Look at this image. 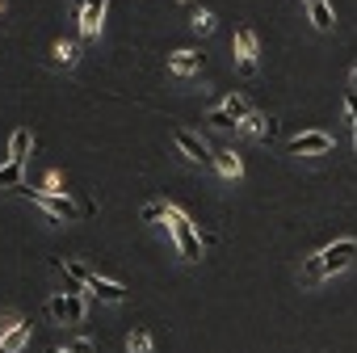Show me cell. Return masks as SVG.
<instances>
[{
    "label": "cell",
    "mask_w": 357,
    "mask_h": 353,
    "mask_svg": "<svg viewBox=\"0 0 357 353\" xmlns=\"http://www.w3.org/2000/svg\"><path fill=\"white\" fill-rule=\"evenodd\" d=\"M353 261H357V240H336V244H328L324 253H315V257L303 265V286H315V282H324L328 273L349 269Z\"/></svg>",
    "instance_id": "1"
},
{
    "label": "cell",
    "mask_w": 357,
    "mask_h": 353,
    "mask_svg": "<svg viewBox=\"0 0 357 353\" xmlns=\"http://www.w3.org/2000/svg\"><path fill=\"white\" fill-rule=\"evenodd\" d=\"M164 219H168V232H172L176 248H181V257H185V261H202V236L194 232V223L185 219V211L168 206V211H164Z\"/></svg>",
    "instance_id": "2"
},
{
    "label": "cell",
    "mask_w": 357,
    "mask_h": 353,
    "mask_svg": "<svg viewBox=\"0 0 357 353\" xmlns=\"http://www.w3.org/2000/svg\"><path fill=\"white\" fill-rule=\"evenodd\" d=\"M17 194H26L30 202H38L47 215H55V219H68V223H76L80 215H84V206H76L68 194H55V190H30V186H13Z\"/></svg>",
    "instance_id": "3"
},
{
    "label": "cell",
    "mask_w": 357,
    "mask_h": 353,
    "mask_svg": "<svg viewBox=\"0 0 357 353\" xmlns=\"http://www.w3.org/2000/svg\"><path fill=\"white\" fill-rule=\"evenodd\" d=\"M68 269L84 282V290H93L97 299H105V303H126V290L118 286V282H109V278H101V273H93L89 265H80V261H68Z\"/></svg>",
    "instance_id": "4"
},
{
    "label": "cell",
    "mask_w": 357,
    "mask_h": 353,
    "mask_svg": "<svg viewBox=\"0 0 357 353\" xmlns=\"http://www.w3.org/2000/svg\"><path fill=\"white\" fill-rule=\"evenodd\" d=\"M47 315L55 320V324H84V299L80 294H55V299H47Z\"/></svg>",
    "instance_id": "5"
},
{
    "label": "cell",
    "mask_w": 357,
    "mask_h": 353,
    "mask_svg": "<svg viewBox=\"0 0 357 353\" xmlns=\"http://www.w3.org/2000/svg\"><path fill=\"white\" fill-rule=\"evenodd\" d=\"M248 114H252V105H248L244 97H236V93H231V97H227L211 118H206V122H211V126H219V130H227V126H240Z\"/></svg>",
    "instance_id": "6"
},
{
    "label": "cell",
    "mask_w": 357,
    "mask_h": 353,
    "mask_svg": "<svg viewBox=\"0 0 357 353\" xmlns=\"http://www.w3.org/2000/svg\"><path fill=\"white\" fill-rule=\"evenodd\" d=\"M257 55H261L257 34H252L248 26H240V30H236V63H240L244 76H257Z\"/></svg>",
    "instance_id": "7"
},
{
    "label": "cell",
    "mask_w": 357,
    "mask_h": 353,
    "mask_svg": "<svg viewBox=\"0 0 357 353\" xmlns=\"http://www.w3.org/2000/svg\"><path fill=\"white\" fill-rule=\"evenodd\" d=\"M286 151H290V156H324V151H332V135H324V130H307V135L290 139Z\"/></svg>",
    "instance_id": "8"
},
{
    "label": "cell",
    "mask_w": 357,
    "mask_h": 353,
    "mask_svg": "<svg viewBox=\"0 0 357 353\" xmlns=\"http://www.w3.org/2000/svg\"><path fill=\"white\" fill-rule=\"evenodd\" d=\"M172 139H176V147H181V151H185L194 164H211V160H215V156H211V147H206V143H202L194 130H176Z\"/></svg>",
    "instance_id": "9"
},
{
    "label": "cell",
    "mask_w": 357,
    "mask_h": 353,
    "mask_svg": "<svg viewBox=\"0 0 357 353\" xmlns=\"http://www.w3.org/2000/svg\"><path fill=\"white\" fill-rule=\"evenodd\" d=\"M26 340H30L26 320H13L9 328H0V353H17V349H26Z\"/></svg>",
    "instance_id": "10"
},
{
    "label": "cell",
    "mask_w": 357,
    "mask_h": 353,
    "mask_svg": "<svg viewBox=\"0 0 357 353\" xmlns=\"http://www.w3.org/2000/svg\"><path fill=\"white\" fill-rule=\"evenodd\" d=\"M101 17H105V0H84V9H80V34L84 38H97Z\"/></svg>",
    "instance_id": "11"
},
{
    "label": "cell",
    "mask_w": 357,
    "mask_h": 353,
    "mask_svg": "<svg viewBox=\"0 0 357 353\" xmlns=\"http://www.w3.org/2000/svg\"><path fill=\"white\" fill-rule=\"evenodd\" d=\"M168 68L176 76H194V72H202V55L198 51H176V55H168Z\"/></svg>",
    "instance_id": "12"
},
{
    "label": "cell",
    "mask_w": 357,
    "mask_h": 353,
    "mask_svg": "<svg viewBox=\"0 0 357 353\" xmlns=\"http://www.w3.org/2000/svg\"><path fill=\"white\" fill-rule=\"evenodd\" d=\"M215 164H219V172H223V176H231V181H240V176H244V160H240V151H236V147H223V151L215 156Z\"/></svg>",
    "instance_id": "13"
},
{
    "label": "cell",
    "mask_w": 357,
    "mask_h": 353,
    "mask_svg": "<svg viewBox=\"0 0 357 353\" xmlns=\"http://www.w3.org/2000/svg\"><path fill=\"white\" fill-rule=\"evenodd\" d=\"M240 126H244L248 135H257V139H273V135H278V122H273V118H265V114H257V110H252Z\"/></svg>",
    "instance_id": "14"
},
{
    "label": "cell",
    "mask_w": 357,
    "mask_h": 353,
    "mask_svg": "<svg viewBox=\"0 0 357 353\" xmlns=\"http://www.w3.org/2000/svg\"><path fill=\"white\" fill-rule=\"evenodd\" d=\"M30 147H34V135H30V130H13V135H9V160H17V164H26V156H30Z\"/></svg>",
    "instance_id": "15"
},
{
    "label": "cell",
    "mask_w": 357,
    "mask_h": 353,
    "mask_svg": "<svg viewBox=\"0 0 357 353\" xmlns=\"http://www.w3.org/2000/svg\"><path fill=\"white\" fill-rule=\"evenodd\" d=\"M311 22H315V30H332V9H328V0H311Z\"/></svg>",
    "instance_id": "16"
},
{
    "label": "cell",
    "mask_w": 357,
    "mask_h": 353,
    "mask_svg": "<svg viewBox=\"0 0 357 353\" xmlns=\"http://www.w3.org/2000/svg\"><path fill=\"white\" fill-rule=\"evenodd\" d=\"M13 186H22V164L17 160L0 164V190H13Z\"/></svg>",
    "instance_id": "17"
},
{
    "label": "cell",
    "mask_w": 357,
    "mask_h": 353,
    "mask_svg": "<svg viewBox=\"0 0 357 353\" xmlns=\"http://www.w3.org/2000/svg\"><path fill=\"white\" fill-rule=\"evenodd\" d=\"M76 59H80V47H76V43H55V63L72 68Z\"/></svg>",
    "instance_id": "18"
},
{
    "label": "cell",
    "mask_w": 357,
    "mask_h": 353,
    "mask_svg": "<svg viewBox=\"0 0 357 353\" xmlns=\"http://www.w3.org/2000/svg\"><path fill=\"white\" fill-rule=\"evenodd\" d=\"M126 353H151V336H147L143 328H135V332L126 336Z\"/></svg>",
    "instance_id": "19"
},
{
    "label": "cell",
    "mask_w": 357,
    "mask_h": 353,
    "mask_svg": "<svg viewBox=\"0 0 357 353\" xmlns=\"http://www.w3.org/2000/svg\"><path fill=\"white\" fill-rule=\"evenodd\" d=\"M164 211H168L164 202H147V206L139 211V219H143V223H160V219H164Z\"/></svg>",
    "instance_id": "20"
},
{
    "label": "cell",
    "mask_w": 357,
    "mask_h": 353,
    "mask_svg": "<svg viewBox=\"0 0 357 353\" xmlns=\"http://www.w3.org/2000/svg\"><path fill=\"white\" fill-rule=\"evenodd\" d=\"M344 110H349V118H353V147H357V89L344 93Z\"/></svg>",
    "instance_id": "21"
},
{
    "label": "cell",
    "mask_w": 357,
    "mask_h": 353,
    "mask_svg": "<svg viewBox=\"0 0 357 353\" xmlns=\"http://www.w3.org/2000/svg\"><path fill=\"white\" fill-rule=\"evenodd\" d=\"M194 30L198 34H215V13H198L194 17Z\"/></svg>",
    "instance_id": "22"
},
{
    "label": "cell",
    "mask_w": 357,
    "mask_h": 353,
    "mask_svg": "<svg viewBox=\"0 0 357 353\" xmlns=\"http://www.w3.org/2000/svg\"><path fill=\"white\" fill-rule=\"evenodd\" d=\"M68 353H97V345H93L89 336H80V340H72V345H68Z\"/></svg>",
    "instance_id": "23"
},
{
    "label": "cell",
    "mask_w": 357,
    "mask_h": 353,
    "mask_svg": "<svg viewBox=\"0 0 357 353\" xmlns=\"http://www.w3.org/2000/svg\"><path fill=\"white\" fill-rule=\"evenodd\" d=\"M47 353H68V349H47Z\"/></svg>",
    "instance_id": "24"
},
{
    "label": "cell",
    "mask_w": 357,
    "mask_h": 353,
    "mask_svg": "<svg viewBox=\"0 0 357 353\" xmlns=\"http://www.w3.org/2000/svg\"><path fill=\"white\" fill-rule=\"evenodd\" d=\"M353 80H357V68H353Z\"/></svg>",
    "instance_id": "25"
},
{
    "label": "cell",
    "mask_w": 357,
    "mask_h": 353,
    "mask_svg": "<svg viewBox=\"0 0 357 353\" xmlns=\"http://www.w3.org/2000/svg\"><path fill=\"white\" fill-rule=\"evenodd\" d=\"M307 5H311V0H307Z\"/></svg>",
    "instance_id": "26"
}]
</instances>
